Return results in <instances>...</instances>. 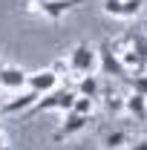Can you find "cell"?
Instances as JSON below:
<instances>
[{
	"instance_id": "14",
	"label": "cell",
	"mask_w": 147,
	"mask_h": 150,
	"mask_svg": "<svg viewBox=\"0 0 147 150\" xmlns=\"http://www.w3.org/2000/svg\"><path fill=\"white\" fill-rule=\"evenodd\" d=\"M75 112H81V115H92V110H95V98H87V95H78L75 98Z\"/></svg>"
},
{
	"instance_id": "22",
	"label": "cell",
	"mask_w": 147,
	"mask_h": 150,
	"mask_svg": "<svg viewBox=\"0 0 147 150\" xmlns=\"http://www.w3.org/2000/svg\"><path fill=\"white\" fill-rule=\"evenodd\" d=\"M0 130H3V124H0Z\"/></svg>"
},
{
	"instance_id": "20",
	"label": "cell",
	"mask_w": 147,
	"mask_h": 150,
	"mask_svg": "<svg viewBox=\"0 0 147 150\" xmlns=\"http://www.w3.org/2000/svg\"><path fill=\"white\" fill-rule=\"evenodd\" d=\"M0 150H9V139H6V133L0 130Z\"/></svg>"
},
{
	"instance_id": "24",
	"label": "cell",
	"mask_w": 147,
	"mask_h": 150,
	"mask_svg": "<svg viewBox=\"0 0 147 150\" xmlns=\"http://www.w3.org/2000/svg\"><path fill=\"white\" fill-rule=\"evenodd\" d=\"M144 72H147V67H144Z\"/></svg>"
},
{
	"instance_id": "18",
	"label": "cell",
	"mask_w": 147,
	"mask_h": 150,
	"mask_svg": "<svg viewBox=\"0 0 147 150\" xmlns=\"http://www.w3.org/2000/svg\"><path fill=\"white\" fill-rule=\"evenodd\" d=\"M49 69H52V72L58 75V78H61V75H66V72H69V67H66V61H64V58H61V61H55V64H52Z\"/></svg>"
},
{
	"instance_id": "5",
	"label": "cell",
	"mask_w": 147,
	"mask_h": 150,
	"mask_svg": "<svg viewBox=\"0 0 147 150\" xmlns=\"http://www.w3.org/2000/svg\"><path fill=\"white\" fill-rule=\"evenodd\" d=\"M87 121H90V115H81V112H75V110L64 112V124L58 127L55 142H64V139H69V136H78V133L87 127Z\"/></svg>"
},
{
	"instance_id": "17",
	"label": "cell",
	"mask_w": 147,
	"mask_h": 150,
	"mask_svg": "<svg viewBox=\"0 0 147 150\" xmlns=\"http://www.w3.org/2000/svg\"><path fill=\"white\" fill-rule=\"evenodd\" d=\"M104 15L121 18V0H104Z\"/></svg>"
},
{
	"instance_id": "21",
	"label": "cell",
	"mask_w": 147,
	"mask_h": 150,
	"mask_svg": "<svg viewBox=\"0 0 147 150\" xmlns=\"http://www.w3.org/2000/svg\"><path fill=\"white\" fill-rule=\"evenodd\" d=\"M3 104H6V101H3V95H0V110H3Z\"/></svg>"
},
{
	"instance_id": "2",
	"label": "cell",
	"mask_w": 147,
	"mask_h": 150,
	"mask_svg": "<svg viewBox=\"0 0 147 150\" xmlns=\"http://www.w3.org/2000/svg\"><path fill=\"white\" fill-rule=\"evenodd\" d=\"M75 98H78V93H75V90L58 87V90H52V93L40 95V98H37V104L32 107V112H46V110H61V112H69V110L75 107Z\"/></svg>"
},
{
	"instance_id": "1",
	"label": "cell",
	"mask_w": 147,
	"mask_h": 150,
	"mask_svg": "<svg viewBox=\"0 0 147 150\" xmlns=\"http://www.w3.org/2000/svg\"><path fill=\"white\" fill-rule=\"evenodd\" d=\"M66 67H69V72H72L75 78L95 75V72H98V49H95V46H90L87 40L75 43L72 52H69V61H66Z\"/></svg>"
},
{
	"instance_id": "19",
	"label": "cell",
	"mask_w": 147,
	"mask_h": 150,
	"mask_svg": "<svg viewBox=\"0 0 147 150\" xmlns=\"http://www.w3.org/2000/svg\"><path fill=\"white\" fill-rule=\"evenodd\" d=\"M130 150H147V139H139L136 144H130Z\"/></svg>"
},
{
	"instance_id": "13",
	"label": "cell",
	"mask_w": 147,
	"mask_h": 150,
	"mask_svg": "<svg viewBox=\"0 0 147 150\" xmlns=\"http://www.w3.org/2000/svg\"><path fill=\"white\" fill-rule=\"evenodd\" d=\"M133 52L139 55V61L147 67V38L141 32H133Z\"/></svg>"
},
{
	"instance_id": "23",
	"label": "cell",
	"mask_w": 147,
	"mask_h": 150,
	"mask_svg": "<svg viewBox=\"0 0 147 150\" xmlns=\"http://www.w3.org/2000/svg\"><path fill=\"white\" fill-rule=\"evenodd\" d=\"M0 67H3V61H0Z\"/></svg>"
},
{
	"instance_id": "6",
	"label": "cell",
	"mask_w": 147,
	"mask_h": 150,
	"mask_svg": "<svg viewBox=\"0 0 147 150\" xmlns=\"http://www.w3.org/2000/svg\"><path fill=\"white\" fill-rule=\"evenodd\" d=\"M26 87H29V90H35L37 95H46V93H52V90H58V75L52 72V69H37V72H29Z\"/></svg>"
},
{
	"instance_id": "9",
	"label": "cell",
	"mask_w": 147,
	"mask_h": 150,
	"mask_svg": "<svg viewBox=\"0 0 147 150\" xmlns=\"http://www.w3.org/2000/svg\"><path fill=\"white\" fill-rule=\"evenodd\" d=\"M124 110H127L130 115H136L139 121H147V98L139 95V93L124 95Z\"/></svg>"
},
{
	"instance_id": "12",
	"label": "cell",
	"mask_w": 147,
	"mask_h": 150,
	"mask_svg": "<svg viewBox=\"0 0 147 150\" xmlns=\"http://www.w3.org/2000/svg\"><path fill=\"white\" fill-rule=\"evenodd\" d=\"M141 9H144V0H121V18H124V20L139 18Z\"/></svg>"
},
{
	"instance_id": "16",
	"label": "cell",
	"mask_w": 147,
	"mask_h": 150,
	"mask_svg": "<svg viewBox=\"0 0 147 150\" xmlns=\"http://www.w3.org/2000/svg\"><path fill=\"white\" fill-rule=\"evenodd\" d=\"M133 93H139V95L147 98V72H139L133 78Z\"/></svg>"
},
{
	"instance_id": "3",
	"label": "cell",
	"mask_w": 147,
	"mask_h": 150,
	"mask_svg": "<svg viewBox=\"0 0 147 150\" xmlns=\"http://www.w3.org/2000/svg\"><path fill=\"white\" fill-rule=\"evenodd\" d=\"M98 72L115 75V78H130V72L124 69V64H121L118 55L112 52L110 40H104V43H101V49H98Z\"/></svg>"
},
{
	"instance_id": "8",
	"label": "cell",
	"mask_w": 147,
	"mask_h": 150,
	"mask_svg": "<svg viewBox=\"0 0 147 150\" xmlns=\"http://www.w3.org/2000/svg\"><path fill=\"white\" fill-rule=\"evenodd\" d=\"M26 78L29 72H23L20 67H0V87L6 90H26Z\"/></svg>"
},
{
	"instance_id": "11",
	"label": "cell",
	"mask_w": 147,
	"mask_h": 150,
	"mask_svg": "<svg viewBox=\"0 0 147 150\" xmlns=\"http://www.w3.org/2000/svg\"><path fill=\"white\" fill-rule=\"evenodd\" d=\"M130 142V136L124 130H115L104 136V150H124V144Z\"/></svg>"
},
{
	"instance_id": "7",
	"label": "cell",
	"mask_w": 147,
	"mask_h": 150,
	"mask_svg": "<svg viewBox=\"0 0 147 150\" xmlns=\"http://www.w3.org/2000/svg\"><path fill=\"white\" fill-rule=\"evenodd\" d=\"M37 98H40V95H37L35 90L26 87V90H20L15 98H9V101L3 104V110H0V112H9V115H15V112H26V110H32V107L37 104Z\"/></svg>"
},
{
	"instance_id": "15",
	"label": "cell",
	"mask_w": 147,
	"mask_h": 150,
	"mask_svg": "<svg viewBox=\"0 0 147 150\" xmlns=\"http://www.w3.org/2000/svg\"><path fill=\"white\" fill-rule=\"evenodd\" d=\"M104 104H107L110 112H121L124 110V95L121 93H107V101H104Z\"/></svg>"
},
{
	"instance_id": "4",
	"label": "cell",
	"mask_w": 147,
	"mask_h": 150,
	"mask_svg": "<svg viewBox=\"0 0 147 150\" xmlns=\"http://www.w3.org/2000/svg\"><path fill=\"white\" fill-rule=\"evenodd\" d=\"M84 0H37V18L46 20H61L66 12L78 9Z\"/></svg>"
},
{
	"instance_id": "10",
	"label": "cell",
	"mask_w": 147,
	"mask_h": 150,
	"mask_svg": "<svg viewBox=\"0 0 147 150\" xmlns=\"http://www.w3.org/2000/svg\"><path fill=\"white\" fill-rule=\"evenodd\" d=\"M98 93H101L98 75H84V78H78V95H87V98H98Z\"/></svg>"
}]
</instances>
